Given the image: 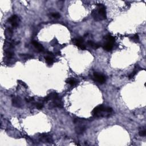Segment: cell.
<instances>
[{"mask_svg": "<svg viewBox=\"0 0 146 146\" xmlns=\"http://www.w3.org/2000/svg\"><path fill=\"white\" fill-rule=\"evenodd\" d=\"M113 113V110L111 107L104 106L103 104L99 105L93 110L92 114L97 118L109 117Z\"/></svg>", "mask_w": 146, "mask_h": 146, "instance_id": "1", "label": "cell"}, {"mask_svg": "<svg viewBox=\"0 0 146 146\" xmlns=\"http://www.w3.org/2000/svg\"><path fill=\"white\" fill-rule=\"evenodd\" d=\"M91 16L96 21H100L106 19V7L103 4H98L97 8L91 12Z\"/></svg>", "mask_w": 146, "mask_h": 146, "instance_id": "2", "label": "cell"}, {"mask_svg": "<svg viewBox=\"0 0 146 146\" xmlns=\"http://www.w3.org/2000/svg\"><path fill=\"white\" fill-rule=\"evenodd\" d=\"M85 119L82 118H75L74 123L76 124L75 131L78 134H82L86 130V126L85 125Z\"/></svg>", "mask_w": 146, "mask_h": 146, "instance_id": "3", "label": "cell"}, {"mask_svg": "<svg viewBox=\"0 0 146 146\" xmlns=\"http://www.w3.org/2000/svg\"><path fill=\"white\" fill-rule=\"evenodd\" d=\"M93 78L95 82L100 84H103L106 82V77L102 74L99 73H94L93 75Z\"/></svg>", "mask_w": 146, "mask_h": 146, "instance_id": "4", "label": "cell"}, {"mask_svg": "<svg viewBox=\"0 0 146 146\" xmlns=\"http://www.w3.org/2000/svg\"><path fill=\"white\" fill-rule=\"evenodd\" d=\"M74 42L75 45L82 50H85L86 49V46L84 44V40L82 38H78L74 39Z\"/></svg>", "mask_w": 146, "mask_h": 146, "instance_id": "5", "label": "cell"}, {"mask_svg": "<svg viewBox=\"0 0 146 146\" xmlns=\"http://www.w3.org/2000/svg\"><path fill=\"white\" fill-rule=\"evenodd\" d=\"M8 21L10 24H12V26L14 28H16L17 27H18V17L16 16V15H14L12 16L11 17H10L8 19Z\"/></svg>", "mask_w": 146, "mask_h": 146, "instance_id": "6", "label": "cell"}, {"mask_svg": "<svg viewBox=\"0 0 146 146\" xmlns=\"http://www.w3.org/2000/svg\"><path fill=\"white\" fill-rule=\"evenodd\" d=\"M41 139L45 142H51L53 141L51 136L47 134H42L40 135Z\"/></svg>", "mask_w": 146, "mask_h": 146, "instance_id": "7", "label": "cell"}, {"mask_svg": "<svg viewBox=\"0 0 146 146\" xmlns=\"http://www.w3.org/2000/svg\"><path fill=\"white\" fill-rule=\"evenodd\" d=\"M12 104L13 106L16 107H20L22 106L21 104V100L19 97H14L12 99Z\"/></svg>", "mask_w": 146, "mask_h": 146, "instance_id": "8", "label": "cell"}, {"mask_svg": "<svg viewBox=\"0 0 146 146\" xmlns=\"http://www.w3.org/2000/svg\"><path fill=\"white\" fill-rule=\"evenodd\" d=\"M52 101H53V105L54 107H62V103L59 97L57 98L54 99Z\"/></svg>", "mask_w": 146, "mask_h": 146, "instance_id": "9", "label": "cell"}, {"mask_svg": "<svg viewBox=\"0 0 146 146\" xmlns=\"http://www.w3.org/2000/svg\"><path fill=\"white\" fill-rule=\"evenodd\" d=\"M32 43H33V45L34 46L35 48H36V49L38 50V51H39V52H41V51H43L44 48H43V46H42V45H41L40 43H39L38 42H36V41H33Z\"/></svg>", "mask_w": 146, "mask_h": 146, "instance_id": "10", "label": "cell"}, {"mask_svg": "<svg viewBox=\"0 0 146 146\" xmlns=\"http://www.w3.org/2000/svg\"><path fill=\"white\" fill-rule=\"evenodd\" d=\"M113 44L111 42H106L104 45H103V49L107 51H111L112 48H113Z\"/></svg>", "mask_w": 146, "mask_h": 146, "instance_id": "11", "label": "cell"}, {"mask_svg": "<svg viewBox=\"0 0 146 146\" xmlns=\"http://www.w3.org/2000/svg\"><path fill=\"white\" fill-rule=\"evenodd\" d=\"M87 44L91 47V48H93V49H97L99 48L100 46V45H99V44H98L97 43H95V42H94L93 41H88Z\"/></svg>", "mask_w": 146, "mask_h": 146, "instance_id": "12", "label": "cell"}, {"mask_svg": "<svg viewBox=\"0 0 146 146\" xmlns=\"http://www.w3.org/2000/svg\"><path fill=\"white\" fill-rule=\"evenodd\" d=\"M104 38L105 39V40L106 41V42H111V43H114L115 42V38L113 36H112L110 34H107V36H104Z\"/></svg>", "mask_w": 146, "mask_h": 146, "instance_id": "13", "label": "cell"}, {"mask_svg": "<svg viewBox=\"0 0 146 146\" xmlns=\"http://www.w3.org/2000/svg\"><path fill=\"white\" fill-rule=\"evenodd\" d=\"M66 82L67 83H68L69 85H70L71 86H74V85H75L76 83H77V81H76L73 78L67 79L66 80Z\"/></svg>", "mask_w": 146, "mask_h": 146, "instance_id": "14", "label": "cell"}, {"mask_svg": "<svg viewBox=\"0 0 146 146\" xmlns=\"http://www.w3.org/2000/svg\"><path fill=\"white\" fill-rule=\"evenodd\" d=\"M45 60L46 61L47 63H48L49 65H51L53 63V59L51 57H49V56H48L45 58Z\"/></svg>", "mask_w": 146, "mask_h": 146, "instance_id": "15", "label": "cell"}, {"mask_svg": "<svg viewBox=\"0 0 146 146\" xmlns=\"http://www.w3.org/2000/svg\"><path fill=\"white\" fill-rule=\"evenodd\" d=\"M50 15L53 18H55V19H58L61 17V15L58 13H51Z\"/></svg>", "mask_w": 146, "mask_h": 146, "instance_id": "16", "label": "cell"}, {"mask_svg": "<svg viewBox=\"0 0 146 146\" xmlns=\"http://www.w3.org/2000/svg\"><path fill=\"white\" fill-rule=\"evenodd\" d=\"M36 108H37L38 109L41 110V109H42V108L43 107V103H40V102L36 103Z\"/></svg>", "mask_w": 146, "mask_h": 146, "instance_id": "17", "label": "cell"}, {"mask_svg": "<svg viewBox=\"0 0 146 146\" xmlns=\"http://www.w3.org/2000/svg\"><path fill=\"white\" fill-rule=\"evenodd\" d=\"M139 135L141 136H145L146 135V131L145 129H143V130H140L139 132Z\"/></svg>", "mask_w": 146, "mask_h": 146, "instance_id": "18", "label": "cell"}, {"mask_svg": "<svg viewBox=\"0 0 146 146\" xmlns=\"http://www.w3.org/2000/svg\"><path fill=\"white\" fill-rule=\"evenodd\" d=\"M18 82L19 83V84H20L21 85V86H22L23 87H25V88H27V85L26 84L25 82H22V80H18Z\"/></svg>", "mask_w": 146, "mask_h": 146, "instance_id": "19", "label": "cell"}, {"mask_svg": "<svg viewBox=\"0 0 146 146\" xmlns=\"http://www.w3.org/2000/svg\"><path fill=\"white\" fill-rule=\"evenodd\" d=\"M6 56L8 58H11L13 55V53L9 51H6Z\"/></svg>", "mask_w": 146, "mask_h": 146, "instance_id": "20", "label": "cell"}, {"mask_svg": "<svg viewBox=\"0 0 146 146\" xmlns=\"http://www.w3.org/2000/svg\"><path fill=\"white\" fill-rule=\"evenodd\" d=\"M26 102H33L34 100V98H32V97H30V98L26 99Z\"/></svg>", "mask_w": 146, "mask_h": 146, "instance_id": "21", "label": "cell"}, {"mask_svg": "<svg viewBox=\"0 0 146 146\" xmlns=\"http://www.w3.org/2000/svg\"><path fill=\"white\" fill-rule=\"evenodd\" d=\"M132 39H134V40H135V41H138V40H139V37H138V35L136 34L135 36H134L133 37H132Z\"/></svg>", "mask_w": 146, "mask_h": 146, "instance_id": "22", "label": "cell"}]
</instances>
